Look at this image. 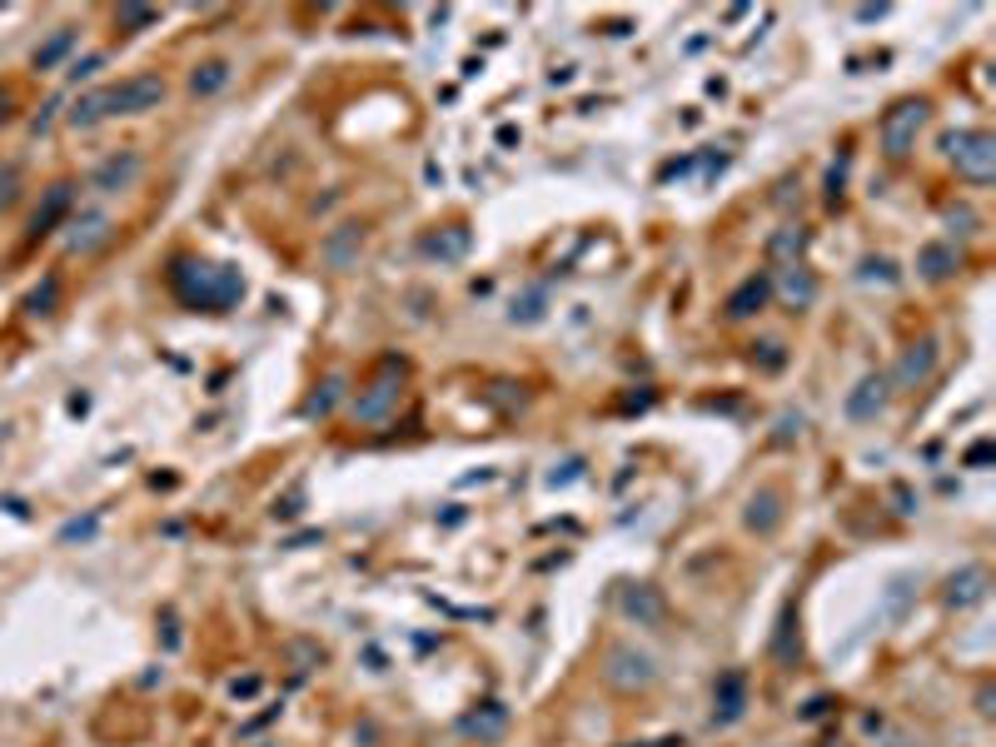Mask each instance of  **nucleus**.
Segmentation results:
<instances>
[{"label":"nucleus","mask_w":996,"mask_h":747,"mask_svg":"<svg viewBox=\"0 0 996 747\" xmlns=\"http://www.w3.org/2000/svg\"><path fill=\"white\" fill-rule=\"evenodd\" d=\"M170 290L184 309H205V315H229L245 299V274L229 264H210L195 254H180L170 264Z\"/></svg>","instance_id":"obj_1"},{"label":"nucleus","mask_w":996,"mask_h":747,"mask_svg":"<svg viewBox=\"0 0 996 747\" xmlns=\"http://www.w3.org/2000/svg\"><path fill=\"white\" fill-rule=\"evenodd\" d=\"M165 100V76H125L115 86H100L90 95H80L70 105V125L76 131H95L100 120H115V115H145V110H160Z\"/></svg>","instance_id":"obj_2"},{"label":"nucleus","mask_w":996,"mask_h":747,"mask_svg":"<svg viewBox=\"0 0 996 747\" xmlns=\"http://www.w3.org/2000/svg\"><path fill=\"white\" fill-rule=\"evenodd\" d=\"M927 120H931V105H927V100H917V95H912V100H897V105H892L887 115H882V155H887V160H907Z\"/></svg>","instance_id":"obj_3"},{"label":"nucleus","mask_w":996,"mask_h":747,"mask_svg":"<svg viewBox=\"0 0 996 747\" xmlns=\"http://www.w3.org/2000/svg\"><path fill=\"white\" fill-rule=\"evenodd\" d=\"M947 155H952L957 174L972 184H992L996 180V135L992 131H962L947 135Z\"/></svg>","instance_id":"obj_4"},{"label":"nucleus","mask_w":996,"mask_h":747,"mask_svg":"<svg viewBox=\"0 0 996 747\" xmlns=\"http://www.w3.org/2000/svg\"><path fill=\"white\" fill-rule=\"evenodd\" d=\"M399 384H404V364H399V359H384V364L374 369V380L364 384V394L354 399V414L364 423L389 419V409L399 404Z\"/></svg>","instance_id":"obj_5"},{"label":"nucleus","mask_w":996,"mask_h":747,"mask_svg":"<svg viewBox=\"0 0 996 747\" xmlns=\"http://www.w3.org/2000/svg\"><path fill=\"white\" fill-rule=\"evenodd\" d=\"M603 678L613 682V688H623V693H638V688H648V682L658 678V668H653V658L638 648H613L608 653Z\"/></svg>","instance_id":"obj_6"},{"label":"nucleus","mask_w":996,"mask_h":747,"mask_svg":"<svg viewBox=\"0 0 996 747\" xmlns=\"http://www.w3.org/2000/svg\"><path fill=\"white\" fill-rule=\"evenodd\" d=\"M931 369H937V339H917V344L902 349V359H897V369H892L887 384H897V389H917V384L931 380Z\"/></svg>","instance_id":"obj_7"},{"label":"nucleus","mask_w":996,"mask_h":747,"mask_svg":"<svg viewBox=\"0 0 996 747\" xmlns=\"http://www.w3.org/2000/svg\"><path fill=\"white\" fill-rule=\"evenodd\" d=\"M140 170H145V160L135 150H120V155H110V160H100L95 165V174H90V190H100V195H115V190H131L135 180H140Z\"/></svg>","instance_id":"obj_8"},{"label":"nucleus","mask_w":996,"mask_h":747,"mask_svg":"<svg viewBox=\"0 0 996 747\" xmlns=\"http://www.w3.org/2000/svg\"><path fill=\"white\" fill-rule=\"evenodd\" d=\"M887 399H892L887 374H867V380L857 384L852 394H847V419H852V423H872L882 409H887Z\"/></svg>","instance_id":"obj_9"},{"label":"nucleus","mask_w":996,"mask_h":747,"mask_svg":"<svg viewBox=\"0 0 996 747\" xmlns=\"http://www.w3.org/2000/svg\"><path fill=\"white\" fill-rule=\"evenodd\" d=\"M459 733L478 737V743H494V737L509 733V708H503V703H478L474 713L459 717Z\"/></svg>","instance_id":"obj_10"},{"label":"nucleus","mask_w":996,"mask_h":747,"mask_svg":"<svg viewBox=\"0 0 996 747\" xmlns=\"http://www.w3.org/2000/svg\"><path fill=\"white\" fill-rule=\"evenodd\" d=\"M743 708H747V678L743 672H723L717 688H713V723H723V727L737 723Z\"/></svg>","instance_id":"obj_11"},{"label":"nucleus","mask_w":996,"mask_h":747,"mask_svg":"<svg viewBox=\"0 0 996 747\" xmlns=\"http://www.w3.org/2000/svg\"><path fill=\"white\" fill-rule=\"evenodd\" d=\"M772 299V280L768 274H747L733 294H727V319H752L762 304Z\"/></svg>","instance_id":"obj_12"},{"label":"nucleus","mask_w":996,"mask_h":747,"mask_svg":"<svg viewBox=\"0 0 996 747\" xmlns=\"http://www.w3.org/2000/svg\"><path fill=\"white\" fill-rule=\"evenodd\" d=\"M70 205H76V184H70V180L50 184V195L41 200V210H35V219H31V235H35V239L50 235V229L70 215Z\"/></svg>","instance_id":"obj_13"},{"label":"nucleus","mask_w":996,"mask_h":747,"mask_svg":"<svg viewBox=\"0 0 996 747\" xmlns=\"http://www.w3.org/2000/svg\"><path fill=\"white\" fill-rule=\"evenodd\" d=\"M743 523L752 533H772V529H778V523H782V494H778V488H758V494L747 498Z\"/></svg>","instance_id":"obj_14"},{"label":"nucleus","mask_w":996,"mask_h":747,"mask_svg":"<svg viewBox=\"0 0 996 747\" xmlns=\"http://www.w3.org/2000/svg\"><path fill=\"white\" fill-rule=\"evenodd\" d=\"M359 245H364V229H359V225L335 229V235L325 239V260H329V270H349V264H354V254H359Z\"/></svg>","instance_id":"obj_15"},{"label":"nucleus","mask_w":996,"mask_h":747,"mask_svg":"<svg viewBox=\"0 0 996 747\" xmlns=\"http://www.w3.org/2000/svg\"><path fill=\"white\" fill-rule=\"evenodd\" d=\"M778 290H782V299L788 304H797V309H807V304L817 299V280L802 264H782V280H778Z\"/></svg>","instance_id":"obj_16"},{"label":"nucleus","mask_w":996,"mask_h":747,"mask_svg":"<svg viewBox=\"0 0 996 747\" xmlns=\"http://www.w3.org/2000/svg\"><path fill=\"white\" fill-rule=\"evenodd\" d=\"M986 598V574L982 568H962V574L947 584V603L952 608H972V603H982Z\"/></svg>","instance_id":"obj_17"},{"label":"nucleus","mask_w":996,"mask_h":747,"mask_svg":"<svg viewBox=\"0 0 996 747\" xmlns=\"http://www.w3.org/2000/svg\"><path fill=\"white\" fill-rule=\"evenodd\" d=\"M917 270L927 274V280H952V270H957V249L952 245H927L917 254Z\"/></svg>","instance_id":"obj_18"},{"label":"nucleus","mask_w":996,"mask_h":747,"mask_svg":"<svg viewBox=\"0 0 996 747\" xmlns=\"http://www.w3.org/2000/svg\"><path fill=\"white\" fill-rule=\"evenodd\" d=\"M70 229H76V235H70V249H76V254H90V249L110 235V219L105 215H80Z\"/></svg>","instance_id":"obj_19"},{"label":"nucleus","mask_w":996,"mask_h":747,"mask_svg":"<svg viewBox=\"0 0 996 747\" xmlns=\"http://www.w3.org/2000/svg\"><path fill=\"white\" fill-rule=\"evenodd\" d=\"M623 613L638 618V623H658V618H663V598L653 593V588H629V593H623Z\"/></svg>","instance_id":"obj_20"},{"label":"nucleus","mask_w":996,"mask_h":747,"mask_svg":"<svg viewBox=\"0 0 996 747\" xmlns=\"http://www.w3.org/2000/svg\"><path fill=\"white\" fill-rule=\"evenodd\" d=\"M225 86H229V60H205V66H195V76H190V90H195V95H219Z\"/></svg>","instance_id":"obj_21"},{"label":"nucleus","mask_w":996,"mask_h":747,"mask_svg":"<svg viewBox=\"0 0 996 747\" xmlns=\"http://www.w3.org/2000/svg\"><path fill=\"white\" fill-rule=\"evenodd\" d=\"M807 249V229H778V235L768 239V254L772 260H788V264H797V254Z\"/></svg>","instance_id":"obj_22"},{"label":"nucleus","mask_w":996,"mask_h":747,"mask_svg":"<svg viewBox=\"0 0 996 747\" xmlns=\"http://www.w3.org/2000/svg\"><path fill=\"white\" fill-rule=\"evenodd\" d=\"M423 249H429L433 260H459V254H464V249H468V229H464V225H454V229H449V235H433V239H429V245H423Z\"/></svg>","instance_id":"obj_23"},{"label":"nucleus","mask_w":996,"mask_h":747,"mask_svg":"<svg viewBox=\"0 0 996 747\" xmlns=\"http://www.w3.org/2000/svg\"><path fill=\"white\" fill-rule=\"evenodd\" d=\"M339 394H344V380H339V374H335V380H325V384H319V389H315V399L304 404V414H309V419H325V414H329V409H335V404H339Z\"/></svg>","instance_id":"obj_24"},{"label":"nucleus","mask_w":996,"mask_h":747,"mask_svg":"<svg viewBox=\"0 0 996 747\" xmlns=\"http://www.w3.org/2000/svg\"><path fill=\"white\" fill-rule=\"evenodd\" d=\"M70 45H76V31H55L50 41H45L41 50H35V70H50L55 60H60V55L70 50Z\"/></svg>","instance_id":"obj_25"},{"label":"nucleus","mask_w":996,"mask_h":747,"mask_svg":"<svg viewBox=\"0 0 996 747\" xmlns=\"http://www.w3.org/2000/svg\"><path fill=\"white\" fill-rule=\"evenodd\" d=\"M513 319H523V325L543 319V290H533V294H523V299H513Z\"/></svg>","instance_id":"obj_26"},{"label":"nucleus","mask_w":996,"mask_h":747,"mask_svg":"<svg viewBox=\"0 0 996 747\" xmlns=\"http://www.w3.org/2000/svg\"><path fill=\"white\" fill-rule=\"evenodd\" d=\"M115 21L131 25V31H140V25H155V11H150V5H120Z\"/></svg>","instance_id":"obj_27"},{"label":"nucleus","mask_w":996,"mask_h":747,"mask_svg":"<svg viewBox=\"0 0 996 747\" xmlns=\"http://www.w3.org/2000/svg\"><path fill=\"white\" fill-rule=\"evenodd\" d=\"M55 294H60V284H55V280H45V290H35V294H31V315H50Z\"/></svg>","instance_id":"obj_28"},{"label":"nucleus","mask_w":996,"mask_h":747,"mask_svg":"<svg viewBox=\"0 0 996 747\" xmlns=\"http://www.w3.org/2000/svg\"><path fill=\"white\" fill-rule=\"evenodd\" d=\"M758 349H762V369H782V364H788L782 344H758Z\"/></svg>","instance_id":"obj_29"},{"label":"nucleus","mask_w":996,"mask_h":747,"mask_svg":"<svg viewBox=\"0 0 996 747\" xmlns=\"http://www.w3.org/2000/svg\"><path fill=\"white\" fill-rule=\"evenodd\" d=\"M15 184H21V180H15V170L0 174V205H11V200H15Z\"/></svg>","instance_id":"obj_30"},{"label":"nucleus","mask_w":996,"mask_h":747,"mask_svg":"<svg viewBox=\"0 0 996 747\" xmlns=\"http://www.w3.org/2000/svg\"><path fill=\"white\" fill-rule=\"evenodd\" d=\"M633 747H682V737H663V743H633Z\"/></svg>","instance_id":"obj_31"},{"label":"nucleus","mask_w":996,"mask_h":747,"mask_svg":"<svg viewBox=\"0 0 996 747\" xmlns=\"http://www.w3.org/2000/svg\"><path fill=\"white\" fill-rule=\"evenodd\" d=\"M5 120H11V95L0 90V125H5Z\"/></svg>","instance_id":"obj_32"}]
</instances>
